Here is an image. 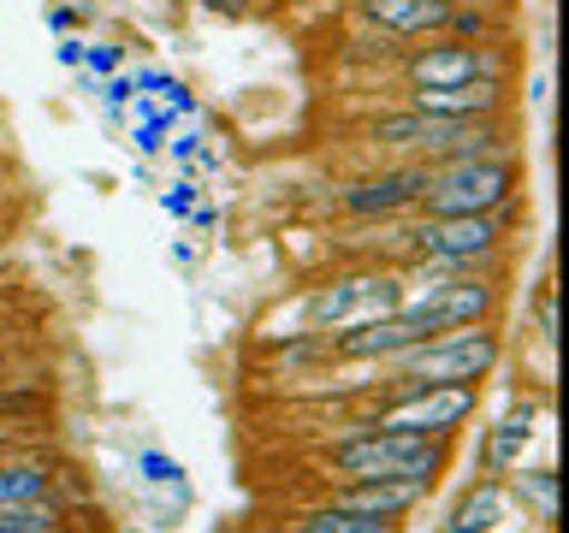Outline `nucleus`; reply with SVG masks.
I'll use <instances>...</instances> for the list:
<instances>
[{
	"label": "nucleus",
	"mask_w": 569,
	"mask_h": 533,
	"mask_svg": "<svg viewBox=\"0 0 569 533\" xmlns=\"http://www.w3.org/2000/svg\"><path fill=\"white\" fill-rule=\"evenodd\" d=\"M320 462L332 480H421V486H433L451 462V439H416L350 421V439H338Z\"/></svg>",
	"instance_id": "obj_1"
},
{
	"label": "nucleus",
	"mask_w": 569,
	"mask_h": 533,
	"mask_svg": "<svg viewBox=\"0 0 569 533\" xmlns=\"http://www.w3.org/2000/svg\"><path fill=\"white\" fill-rule=\"evenodd\" d=\"M516 160L510 154H469V160H433L416 213L445 220V213H505L516 202Z\"/></svg>",
	"instance_id": "obj_2"
},
{
	"label": "nucleus",
	"mask_w": 569,
	"mask_h": 533,
	"mask_svg": "<svg viewBox=\"0 0 569 533\" xmlns=\"http://www.w3.org/2000/svg\"><path fill=\"white\" fill-rule=\"evenodd\" d=\"M510 231V213H445V220H421L403 231V255L416 266H451V273H480L498 261Z\"/></svg>",
	"instance_id": "obj_3"
},
{
	"label": "nucleus",
	"mask_w": 569,
	"mask_h": 533,
	"mask_svg": "<svg viewBox=\"0 0 569 533\" xmlns=\"http://www.w3.org/2000/svg\"><path fill=\"white\" fill-rule=\"evenodd\" d=\"M498 355H505V344H498V332L487 320V326L439 332V338L391 355V362H380V368H386V380H409V385H480L498 368Z\"/></svg>",
	"instance_id": "obj_4"
},
{
	"label": "nucleus",
	"mask_w": 569,
	"mask_h": 533,
	"mask_svg": "<svg viewBox=\"0 0 569 533\" xmlns=\"http://www.w3.org/2000/svg\"><path fill=\"white\" fill-rule=\"evenodd\" d=\"M391 398L368 403V426L386 433H416V439H457V426L475 415L480 385H409V380H386Z\"/></svg>",
	"instance_id": "obj_5"
},
{
	"label": "nucleus",
	"mask_w": 569,
	"mask_h": 533,
	"mask_svg": "<svg viewBox=\"0 0 569 533\" xmlns=\"http://www.w3.org/2000/svg\"><path fill=\"white\" fill-rule=\"evenodd\" d=\"M409 302L403 279L398 273H345L332 284H315L309 291V332L327 338V332H345V326H362V320H380V314H398Z\"/></svg>",
	"instance_id": "obj_6"
},
{
	"label": "nucleus",
	"mask_w": 569,
	"mask_h": 533,
	"mask_svg": "<svg viewBox=\"0 0 569 533\" xmlns=\"http://www.w3.org/2000/svg\"><path fill=\"white\" fill-rule=\"evenodd\" d=\"M409 83H462V78H510V60L498 42H451V36H427V48L403 53Z\"/></svg>",
	"instance_id": "obj_7"
},
{
	"label": "nucleus",
	"mask_w": 569,
	"mask_h": 533,
	"mask_svg": "<svg viewBox=\"0 0 569 533\" xmlns=\"http://www.w3.org/2000/svg\"><path fill=\"white\" fill-rule=\"evenodd\" d=\"M427 190V167L416 160H391V167L356 178V184L338 190V208L350 213V220H398V213H416Z\"/></svg>",
	"instance_id": "obj_8"
},
{
	"label": "nucleus",
	"mask_w": 569,
	"mask_h": 533,
	"mask_svg": "<svg viewBox=\"0 0 569 533\" xmlns=\"http://www.w3.org/2000/svg\"><path fill=\"white\" fill-rule=\"evenodd\" d=\"M409 107L433 119H505L510 78H462V83H409Z\"/></svg>",
	"instance_id": "obj_9"
},
{
	"label": "nucleus",
	"mask_w": 569,
	"mask_h": 533,
	"mask_svg": "<svg viewBox=\"0 0 569 533\" xmlns=\"http://www.w3.org/2000/svg\"><path fill=\"white\" fill-rule=\"evenodd\" d=\"M427 492L433 486H421V480H332L327 504H345L356 515H373V522H403Z\"/></svg>",
	"instance_id": "obj_10"
},
{
	"label": "nucleus",
	"mask_w": 569,
	"mask_h": 533,
	"mask_svg": "<svg viewBox=\"0 0 569 533\" xmlns=\"http://www.w3.org/2000/svg\"><path fill=\"white\" fill-rule=\"evenodd\" d=\"M356 18L386 42H427L445 24V0H356Z\"/></svg>",
	"instance_id": "obj_11"
},
{
	"label": "nucleus",
	"mask_w": 569,
	"mask_h": 533,
	"mask_svg": "<svg viewBox=\"0 0 569 533\" xmlns=\"http://www.w3.org/2000/svg\"><path fill=\"white\" fill-rule=\"evenodd\" d=\"M284 533H403V527L398 522H373V515H356V510L320 497V504L284 515Z\"/></svg>",
	"instance_id": "obj_12"
},
{
	"label": "nucleus",
	"mask_w": 569,
	"mask_h": 533,
	"mask_svg": "<svg viewBox=\"0 0 569 533\" xmlns=\"http://www.w3.org/2000/svg\"><path fill=\"white\" fill-rule=\"evenodd\" d=\"M505 504H510V492L498 486V480H475V486L457 497V510H451V522H445V533H492L498 515H505Z\"/></svg>",
	"instance_id": "obj_13"
},
{
	"label": "nucleus",
	"mask_w": 569,
	"mask_h": 533,
	"mask_svg": "<svg viewBox=\"0 0 569 533\" xmlns=\"http://www.w3.org/2000/svg\"><path fill=\"white\" fill-rule=\"evenodd\" d=\"M528 439H533V409H510V415L492 426V444H487V469H492V474H510L516 462H522Z\"/></svg>",
	"instance_id": "obj_14"
},
{
	"label": "nucleus",
	"mask_w": 569,
	"mask_h": 533,
	"mask_svg": "<svg viewBox=\"0 0 569 533\" xmlns=\"http://www.w3.org/2000/svg\"><path fill=\"white\" fill-rule=\"evenodd\" d=\"M439 36H451V42H498V36H505V18L487 12L480 0H475V7H469V0H451Z\"/></svg>",
	"instance_id": "obj_15"
},
{
	"label": "nucleus",
	"mask_w": 569,
	"mask_h": 533,
	"mask_svg": "<svg viewBox=\"0 0 569 533\" xmlns=\"http://www.w3.org/2000/svg\"><path fill=\"white\" fill-rule=\"evenodd\" d=\"M53 492V474H48V462H7L0 456V510L7 504H30V497H48Z\"/></svg>",
	"instance_id": "obj_16"
},
{
	"label": "nucleus",
	"mask_w": 569,
	"mask_h": 533,
	"mask_svg": "<svg viewBox=\"0 0 569 533\" xmlns=\"http://www.w3.org/2000/svg\"><path fill=\"white\" fill-rule=\"evenodd\" d=\"M66 504L60 497H30V504H7L0 510V533H66Z\"/></svg>",
	"instance_id": "obj_17"
},
{
	"label": "nucleus",
	"mask_w": 569,
	"mask_h": 533,
	"mask_svg": "<svg viewBox=\"0 0 569 533\" xmlns=\"http://www.w3.org/2000/svg\"><path fill=\"white\" fill-rule=\"evenodd\" d=\"M510 497L551 527V522H558V469H528V474H516V480H510Z\"/></svg>",
	"instance_id": "obj_18"
},
{
	"label": "nucleus",
	"mask_w": 569,
	"mask_h": 533,
	"mask_svg": "<svg viewBox=\"0 0 569 533\" xmlns=\"http://www.w3.org/2000/svg\"><path fill=\"white\" fill-rule=\"evenodd\" d=\"M137 469H142V480H149V486H184V469H178L167 451H142Z\"/></svg>",
	"instance_id": "obj_19"
},
{
	"label": "nucleus",
	"mask_w": 569,
	"mask_h": 533,
	"mask_svg": "<svg viewBox=\"0 0 569 533\" xmlns=\"http://www.w3.org/2000/svg\"><path fill=\"white\" fill-rule=\"evenodd\" d=\"M83 66H89V78H113V71H119V48H89L83 42Z\"/></svg>",
	"instance_id": "obj_20"
},
{
	"label": "nucleus",
	"mask_w": 569,
	"mask_h": 533,
	"mask_svg": "<svg viewBox=\"0 0 569 533\" xmlns=\"http://www.w3.org/2000/svg\"><path fill=\"white\" fill-rule=\"evenodd\" d=\"M533 326H540V338H546V344L558 338V314H551V291H540V302H533Z\"/></svg>",
	"instance_id": "obj_21"
},
{
	"label": "nucleus",
	"mask_w": 569,
	"mask_h": 533,
	"mask_svg": "<svg viewBox=\"0 0 569 533\" xmlns=\"http://www.w3.org/2000/svg\"><path fill=\"white\" fill-rule=\"evenodd\" d=\"M131 95H137V83H131V78H107V89H101V101L113 107V113H119V107L131 101Z\"/></svg>",
	"instance_id": "obj_22"
},
{
	"label": "nucleus",
	"mask_w": 569,
	"mask_h": 533,
	"mask_svg": "<svg viewBox=\"0 0 569 533\" xmlns=\"http://www.w3.org/2000/svg\"><path fill=\"white\" fill-rule=\"evenodd\" d=\"M190 208H196V190H190V184H178V190L167 195V213H190Z\"/></svg>",
	"instance_id": "obj_23"
},
{
	"label": "nucleus",
	"mask_w": 569,
	"mask_h": 533,
	"mask_svg": "<svg viewBox=\"0 0 569 533\" xmlns=\"http://www.w3.org/2000/svg\"><path fill=\"white\" fill-rule=\"evenodd\" d=\"M60 66H83V42H78V36H66V42H60Z\"/></svg>",
	"instance_id": "obj_24"
},
{
	"label": "nucleus",
	"mask_w": 569,
	"mask_h": 533,
	"mask_svg": "<svg viewBox=\"0 0 569 533\" xmlns=\"http://www.w3.org/2000/svg\"><path fill=\"white\" fill-rule=\"evenodd\" d=\"M48 24H53V30H71V24H78V12H71V7H53Z\"/></svg>",
	"instance_id": "obj_25"
},
{
	"label": "nucleus",
	"mask_w": 569,
	"mask_h": 533,
	"mask_svg": "<svg viewBox=\"0 0 569 533\" xmlns=\"http://www.w3.org/2000/svg\"><path fill=\"white\" fill-rule=\"evenodd\" d=\"M202 7H208V12H243L249 0H202Z\"/></svg>",
	"instance_id": "obj_26"
},
{
	"label": "nucleus",
	"mask_w": 569,
	"mask_h": 533,
	"mask_svg": "<svg viewBox=\"0 0 569 533\" xmlns=\"http://www.w3.org/2000/svg\"><path fill=\"white\" fill-rule=\"evenodd\" d=\"M0 373H7V350H0Z\"/></svg>",
	"instance_id": "obj_27"
},
{
	"label": "nucleus",
	"mask_w": 569,
	"mask_h": 533,
	"mask_svg": "<svg viewBox=\"0 0 569 533\" xmlns=\"http://www.w3.org/2000/svg\"><path fill=\"white\" fill-rule=\"evenodd\" d=\"M78 533H96V527H78Z\"/></svg>",
	"instance_id": "obj_28"
},
{
	"label": "nucleus",
	"mask_w": 569,
	"mask_h": 533,
	"mask_svg": "<svg viewBox=\"0 0 569 533\" xmlns=\"http://www.w3.org/2000/svg\"><path fill=\"white\" fill-rule=\"evenodd\" d=\"M445 7H451V0H445Z\"/></svg>",
	"instance_id": "obj_29"
}]
</instances>
